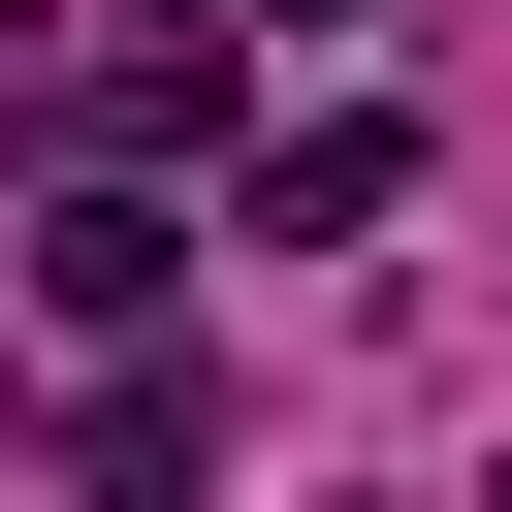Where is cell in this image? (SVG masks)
<instances>
[{
    "label": "cell",
    "instance_id": "6da1fadb",
    "mask_svg": "<svg viewBox=\"0 0 512 512\" xmlns=\"http://www.w3.org/2000/svg\"><path fill=\"white\" fill-rule=\"evenodd\" d=\"M384 192H416V128H384V96H320V128H288V160H256V256H352V224H384Z\"/></svg>",
    "mask_w": 512,
    "mask_h": 512
},
{
    "label": "cell",
    "instance_id": "7a4b0ae2",
    "mask_svg": "<svg viewBox=\"0 0 512 512\" xmlns=\"http://www.w3.org/2000/svg\"><path fill=\"white\" fill-rule=\"evenodd\" d=\"M192 480H224V384L128 352V384H96V512H192Z\"/></svg>",
    "mask_w": 512,
    "mask_h": 512
},
{
    "label": "cell",
    "instance_id": "3957f363",
    "mask_svg": "<svg viewBox=\"0 0 512 512\" xmlns=\"http://www.w3.org/2000/svg\"><path fill=\"white\" fill-rule=\"evenodd\" d=\"M32 288H64V320H160V288H192V224H160V192H64V224H32Z\"/></svg>",
    "mask_w": 512,
    "mask_h": 512
}]
</instances>
